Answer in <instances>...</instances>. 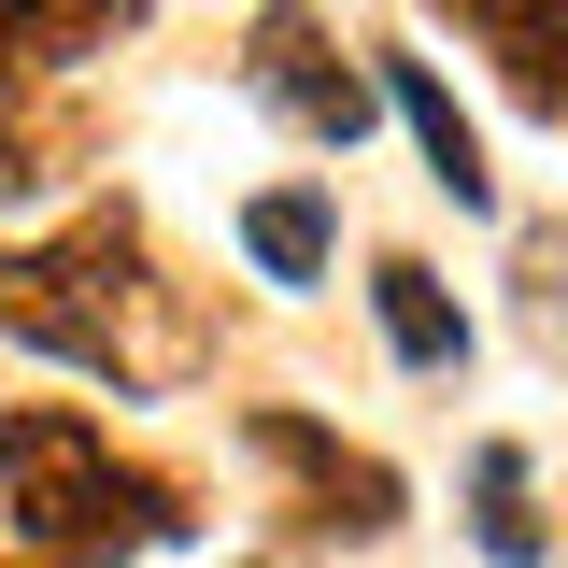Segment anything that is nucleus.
<instances>
[{
    "label": "nucleus",
    "mask_w": 568,
    "mask_h": 568,
    "mask_svg": "<svg viewBox=\"0 0 568 568\" xmlns=\"http://www.w3.org/2000/svg\"><path fill=\"white\" fill-rule=\"evenodd\" d=\"M43 185V114H29V85H0V200H29Z\"/></svg>",
    "instance_id": "obj_11"
},
{
    "label": "nucleus",
    "mask_w": 568,
    "mask_h": 568,
    "mask_svg": "<svg viewBox=\"0 0 568 568\" xmlns=\"http://www.w3.org/2000/svg\"><path fill=\"white\" fill-rule=\"evenodd\" d=\"M142 14H156V0H0V85L100 58V43H129Z\"/></svg>",
    "instance_id": "obj_7"
},
{
    "label": "nucleus",
    "mask_w": 568,
    "mask_h": 568,
    "mask_svg": "<svg viewBox=\"0 0 568 568\" xmlns=\"http://www.w3.org/2000/svg\"><path fill=\"white\" fill-rule=\"evenodd\" d=\"M242 85L271 100L284 129H313V142H355V129H369V71L327 43V14H313V0H271V14L242 29Z\"/></svg>",
    "instance_id": "obj_3"
},
{
    "label": "nucleus",
    "mask_w": 568,
    "mask_h": 568,
    "mask_svg": "<svg viewBox=\"0 0 568 568\" xmlns=\"http://www.w3.org/2000/svg\"><path fill=\"white\" fill-rule=\"evenodd\" d=\"M369 298H384V342L413 355V369H455V355H469V313L440 298V271H426V256H384V271H369Z\"/></svg>",
    "instance_id": "obj_9"
},
{
    "label": "nucleus",
    "mask_w": 568,
    "mask_h": 568,
    "mask_svg": "<svg viewBox=\"0 0 568 568\" xmlns=\"http://www.w3.org/2000/svg\"><path fill=\"white\" fill-rule=\"evenodd\" d=\"M384 100L413 114V142H426V185H440V200H455V213H497V171H484V129L455 114V85H440V71H426V58H384Z\"/></svg>",
    "instance_id": "obj_6"
},
{
    "label": "nucleus",
    "mask_w": 568,
    "mask_h": 568,
    "mask_svg": "<svg viewBox=\"0 0 568 568\" xmlns=\"http://www.w3.org/2000/svg\"><path fill=\"white\" fill-rule=\"evenodd\" d=\"M0 568H43V555H0Z\"/></svg>",
    "instance_id": "obj_12"
},
{
    "label": "nucleus",
    "mask_w": 568,
    "mask_h": 568,
    "mask_svg": "<svg viewBox=\"0 0 568 568\" xmlns=\"http://www.w3.org/2000/svg\"><path fill=\"white\" fill-rule=\"evenodd\" d=\"M0 511L43 568H129L156 540H185V484L114 455V426H85L71 398L0 413Z\"/></svg>",
    "instance_id": "obj_2"
},
{
    "label": "nucleus",
    "mask_w": 568,
    "mask_h": 568,
    "mask_svg": "<svg viewBox=\"0 0 568 568\" xmlns=\"http://www.w3.org/2000/svg\"><path fill=\"white\" fill-rule=\"evenodd\" d=\"M242 256H256L271 284H313V271H327V200H313V185H271V200H242Z\"/></svg>",
    "instance_id": "obj_10"
},
{
    "label": "nucleus",
    "mask_w": 568,
    "mask_h": 568,
    "mask_svg": "<svg viewBox=\"0 0 568 568\" xmlns=\"http://www.w3.org/2000/svg\"><path fill=\"white\" fill-rule=\"evenodd\" d=\"M469 540H484L497 568L540 555V469H526V440H484V455H469Z\"/></svg>",
    "instance_id": "obj_8"
},
{
    "label": "nucleus",
    "mask_w": 568,
    "mask_h": 568,
    "mask_svg": "<svg viewBox=\"0 0 568 568\" xmlns=\"http://www.w3.org/2000/svg\"><path fill=\"white\" fill-rule=\"evenodd\" d=\"M426 14H469V43L511 71V100L568 129V0H426Z\"/></svg>",
    "instance_id": "obj_5"
},
{
    "label": "nucleus",
    "mask_w": 568,
    "mask_h": 568,
    "mask_svg": "<svg viewBox=\"0 0 568 568\" xmlns=\"http://www.w3.org/2000/svg\"><path fill=\"white\" fill-rule=\"evenodd\" d=\"M0 342L58 355V369H85V384H185V369H200V313H171L142 213L100 200L85 227L0 256Z\"/></svg>",
    "instance_id": "obj_1"
},
{
    "label": "nucleus",
    "mask_w": 568,
    "mask_h": 568,
    "mask_svg": "<svg viewBox=\"0 0 568 568\" xmlns=\"http://www.w3.org/2000/svg\"><path fill=\"white\" fill-rule=\"evenodd\" d=\"M242 440H256V469H284V484H298V511H313V526H327V540H384V526H398V469H384V455H355L342 426H313V413H242Z\"/></svg>",
    "instance_id": "obj_4"
}]
</instances>
